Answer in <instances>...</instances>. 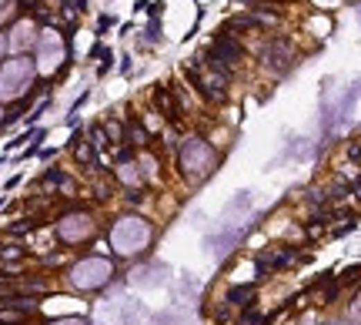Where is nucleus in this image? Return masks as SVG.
I'll list each match as a JSON object with an SVG mask.
<instances>
[{"instance_id": "obj_1", "label": "nucleus", "mask_w": 361, "mask_h": 325, "mask_svg": "<svg viewBox=\"0 0 361 325\" xmlns=\"http://www.w3.org/2000/svg\"><path fill=\"white\" fill-rule=\"evenodd\" d=\"M174 154H177V172H181V178H184L188 185L208 181L211 174H214V168L221 165V154L214 151L204 138H197V134L184 138Z\"/></svg>"}, {"instance_id": "obj_2", "label": "nucleus", "mask_w": 361, "mask_h": 325, "mask_svg": "<svg viewBox=\"0 0 361 325\" xmlns=\"http://www.w3.org/2000/svg\"><path fill=\"white\" fill-rule=\"evenodd\" d=\"M107 238H111V249H114L117 255L137 258V255L154 242V228H151V222L141 218V215H121L114 225H111Z\"/></svg>"}, {"instance_id": "obj_3", "label": "nucleus", "mask_w": 361, "mask_h": 325, "mask_svg": "<svg viewBox=\"0 0 361 325\" xmlns=\"http://www.w3.org/2000/svg\"><path fill=\"white\" fill-rule=\"evenodd\" d=\"M114 278V262L107 255H87L67 268V285L77 292H100Z\"/></svg>"}, {"instance_id": "obj_4", "label": "nucleus", "mask_w": 361, "mask_h": 325, "mask_svg": "<svg viewBox=\"0 0 361 325\" xmlns=\"http://www.w3.org/2000/svg\"><path fill=\"white\" fill-rule=\"evenodd\" d=\"M258 60H261V67L271 71L274 77H285V74H291V71L298 67V54H294L291 40L278 38V34H267V38L261 40V47H258Z\"/></svg>"}, {"instance_id": "obj_5", "label": "nucleus", "mask_w": 361, "mask_h": 325, "mask_svg": "<svg viewBox=\"0 0 361 325\" xmlns=\"http://www.w3.org/2000/svg\"><path fill=\"white\" fill-rule=\"evenodd\" d=\"M34 60L27 58H14L0 67V101H17L30 91L34 84Z\"/></svg>"}, {"instance_id": "obj_6", "label": "nucleus", "mask_w": 361, "mask_h": 325, "mask_svg": "<svg viewBox=\"0 0 361 325\" xmlns=\"http://www.w3.org/2000/svg\"><path fill=\"white\" fill-rule=\"evenodd\" d=\"M311 255L308 251H294V245H267L254 255V272H258V278H267V275H278V272H285L291 268L294 262H308Z\"/></svg>"}, {"instance_id": "obj_7", "label": "nucleus", "mask_w": 361, "mask_h": 325, "mask_svg": "<svg viewBox=\"0 0 361 325\" xmlns=\"http://www.w3.org/2000/svg\"><path fill=\"white\" fill-rule=\"evenodd\" d=\"M54 231H58V238L64 242V245H80V242H87V238L97 231V222L87 208H77V211L60 215Z\"/></svg>"}, {"instance_id": "obj_8", "label": "nucleus", "mask_w": 361, "mask_h": 325, "mask_svg": "<svg viewBox=\"0 0 361 325\" xmlns=\"http://www.w3.org/2000/svg\"><path fill=\"white\" fill-rule=\"evenodd\" d=\"M64 64V38L58 31H44L37 38V71L40 74H54Z\"/></svg>"}, {"instance_id": "obj_9", "label": "nucleus", "mask_w": 361, "mask_h": 325, "mask_svg": "<svg viewBox=\"0 0 361 325\" xmlns=\"http://www.w3.org/2000/svg\"><path fill=\"white\" fill-rule=\"evenodd\" d=\"M151 104L157 108V115L171 124H181L184 121V104H181V91L171 88V84H154L151 91Z\"/></svg>"}, {"instance_id": "obj_10", "label": "nucleus", "mask_w": 361, "mask_h": 325, "mask_svg": "<svg viewBox=\"0 0 361 325\" xmlns=\"http://www.w3.org/2000/svg\"><path fill=\"white\" fill-rule=\"evenodd\" d=\"M261 31H265V27H261V20L247 10V14H234V17L224 20V31H221V34L241 38V34H261Z\"/></svg>"}, {"instance_id": "obj_11", "label": "nucleus", "mask_w": 361, "mask_h": 325, "mask_svg": "<svg viewBox=\"0 0 361 325\" xmlns=\"http://www.w3.org/2000/svg\"><path fill=\"white\" fill-rule=\"evenodd\" d=\"M34 34H37L34 20H30V17L17 20V24L10 27V34H7V40H10V51H27V47L34 44Z\"/></svg>"}, {"instance_id": "obj_12", "label": "nucleus", "mask_w": 361, "mask_h": 325, "mask_svg": "<svg viewBox=\"0 0 361 325\" xmlns=\"http://www.w3.org/2000/svg\"><path fill=\"white\" fill-rule=\"evenodd\" d=\"M254 295H258V282H245V285H231L228 295H224V302H228L231 308H238V312H241V308H247V306H254V302H258Z\"/></svg>"}, {"instance_id": "obj_13", "label": "nucleus", "mask_w": 361, "mask_h": 325, "mask_svg": "<svg viewBox=\"0 0 361 325\" xmlns=\"http://www.w3.org/2000/svg\"><path fill=\"white\" fill-rule=\"evenodd\" d=\"M114 178L121 185H127V188H141L144 185V178H141V168H137V161L134 158H121L114 165Z\"/></svg>"}, {"instance_id": "obj_14", "label": "nucleus", "mask_w": 361, "mask_h": 325, "mask_svg": "<svg viewBox=\"0 0 361 325\" xmlns=\"http://www.w3.org/2000/svg\"><path fill=\"white\" fill-rule=\"evenodd\" d=\"M74 161L80 168H97V148L80 134L74 138Z\"/></svg>"}, {"instance_id": "obj_15", "label": "nucleus", "mask_w": 361, "mask_h": 325, "mask_svg": "<svg viewBox=\"0 0 361 325\" xmlns=\"http://www.w3.org/2000/svg\"><path fill=\"white\" fill-rule=\"evenodd\" d=\"M137 168H141V178L144 181H161V161L148 151H137Z\"/></svg>"}, {"instance_id": "obj_16", "label": "nucleus", "mask_w": 361, "mask_h": 325, "mask_svg": "<svg viewBox=\"0 0 361 325\" xmlns=\"http://www.w3.org/2000/svg\"><path fill=\"white\" fill-rule=\"evenodd\" d=\"M37 225H40L37 218H20V222H14V225H7L3 235H7V238H24V235H30Z\"/></svg>"}, {"instance_id": "obj_17", "label": "nucleus", "mask_w": 361, "mask_h": 325, "mask_svg": "<svg viewBox=\"0 0 361 325\" xmlns=\"http://www.w3.org/2000/svg\"><path fill=\"white\" fill-rule=\"evenodd\" d=\"M24 245L17 242H0V262H24Z\"/></svg>"}, {"instance_id": "obj_18", "label": "nucleus", "mask_w": 361, "mask_h": 325, "mask_svg": "<svg viewBox=\"0 0 361 325\" xmlns=\"http://www.w3.org/2000/svg\"><path fill=\"white\" fill-rule=\"evenodd\" d=\"M87 141H91V144L97 148V154H100L104 148H107V144H111V141H107V134H104V124H91V134H87Z\"/></svg>"}, {"instance_id": "obj_19", "label": "nucleus", "mask_w": 361, "mask_h": 325, "mask_svg": "<svg viewBox=\"0 0 361 325\" xmlns=\"http://www.w3.org/2000/svg\"><path fill=\"white\" fill-rule=\"evenodd\" d=\"M344 158H348V161H355V165L361 161V141H358V138H351V141L344 144Z\"/></svg>"}, {"instance_id": "obj_20", "label": "nucleus", "mask_w": 361, "mask_h": 325, "mask_svg": "<svg viewBox=\"0 0 361 325\" xmlns=\"http://www.w3.org/2000/svg\"><path fill=\"white\" fill-rule=\"evenodd\" d=\"M124 201L137 208V205H144V192L141 188H124Z\"/></svg>"}, {"instance_id": "obj_21", "label": "nucleus", "mask_w": 361, "mask_h": 325, "mask_svg": "<svg viewBox=\"0 0 361 325\" xmlns=\"http://www.w3.org/2000/svg\"><path fill=\"white\" fill-rule=\"evenodd\" d=\"M51 325H91V322L80 319V315H74V319H58V322H51Z\"/></svg>"}, {"instance_id": "obj_22", "label": "nucleus", "mask_w": 361, "mask_h": 325, "mask_svg": "<svg viewBox=\"0 0 361 325\" xmlns=\"http://www.w3.org/2000/svg\"><path fill=\"white\" fill-rule=\"evenodd\" d=\"M351 315H355V319H361V292H358V299H355V306H351Z\"/></svg>"}, {"instance_id": "obj_23", "label": "nucleus", "mask_w": 361, "mask_h": 325, "mask_svg": "<svg viewBox=\"0 0 361 325\" xmlns=\"http://www.w3.org/2000/svg\"><path fill=\"white\" fill-rule=\"evenodd\" d=\"M7 47H10V40H7V34H0V58L7 54Z\"/></svg>"}, {"instance_id": "obj_24", "label": "nucleus", "mask_w": 361, "mask_h": 325, "mask_svg": "<svg viewBox=\"0 0 361 325\" xmlns=\"http://www.w3.org/2000/svg\"><path fill=\"white\" fill-rule=\"evenodd\" d=\"M3 121H7V111H0V128H3Z\"/></svg>"}]
</instances>
